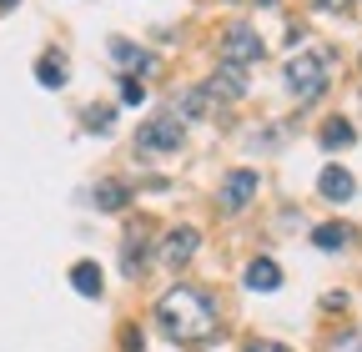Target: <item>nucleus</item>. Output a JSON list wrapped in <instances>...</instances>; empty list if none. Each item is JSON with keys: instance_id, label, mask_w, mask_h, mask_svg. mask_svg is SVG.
I'll return each mask as SVG.
<instances>
[{"instance_id": "f257e3e1", "label": "nucleus", "mask_w": 362, "mask_h": 352, "mask_svg": "<svg viewBox=\"0 0 362 352\" xmlns=\"http://www.w3.org/2000/svg\"><path fill=\"white\" fill-rule=\"evenodd\" d=\"M156 322L171 342L181 347H202L216 337V302L202 292V287H171L161 302H156Z\"/></svg>"}, {"instance_id": "f03ea898", "label": "nucleus", "mask_w": 362, "mask_h": 352, "mask_svg": "<svg viewBox=\"0 0 362 352\" xmlns=\"http://www.w3.org/2000/svg\"><path fill=\"white\" fill-rule=\"evenodd\" d=\"M287 91L302 106H312L317 96L327 91V61H322V51H307V56H292L287 61Z\"/></svg>"}, {"instance_id": "7ed1b4c3", "label": "nucleus", "mask_w": 362, "mask_h": 352, "mask_svg": "<svg viewBox=\"0 0 362 352\" xmlns=\"http://www.w3.org/2000/svg\"><path fill=\"white\" fill-rule=\"evenodd\" d=\"M262 35L247 25V20H232V25H226L221 30V56L226 61H232V66H252V61H262Z\"/></svg>"}, {"instance_id": "20e7f679", "label": "nucleus", "mask_w": 362, "mask_h": 352, "mask_svg": "<svg viewBox=\"0 0 362 352\" xmlns=\"http://www.w3.org/2000/svg\"><path fill=\"white\" fill-rule=\"evenodd\" d=\"M181 131H187L181 116L176 111H161V116H151L141 131H136V146H141V151H176L181 146Z\"/></svg>"}, {"instance_id": "39448f33", "label": "nucleus", "mask_w": 362, "mask_h": 352, "mask_svg": "<svg viewBox=\"0 0 362 352\" xmlns=\"http://www.w3.org/2000/svg\"><path fill=\"white\" fill-rule=\"evenodd\" d=\"M252 196H257V171H232V176L221 182V192H216V206H221L226 216H237Z\"/></svg>"}, {"instance_id": "423d86ee", "label": "nucleus", "mask_w": 362, "mask_h": 352, "mask_svg": "<svg viewBox=\"0 0 362 352\" xmlns=\"http://www.w3.org/2000/svg\"><path fill=\"white\" fill-rule=\"evenodd\" d=\"M206 96H221V101H242L247 96V66H232V61H221L206 81Z\"/></svg>"}, {"instance_id": "0eeeda50", "label": "nucleus", "mask_w": 362, "mask_h": 352, "mask_svg": "<svg viewBox=\"0 0 362 352\" xmlns=\"http://www.w3.org/2000/svg\"><path fill=\"white\" fill-rule=\"evenodd\" d=\"M197 247H202V232L197 227H176L161 242V262H166V267H187V262L197 257Z\"/></svg>"}, {"instance_id": "6e6552de", "label": "nucleus", "mask_w": 362, "mask_h": 352, "mask_svg": "<svg viewBox=\"0 0 362 352\" xmlns=\"http://www.w3.org/2000/svg\"><path fill=\"white\" fill-rule=\"evenodd\" d=\"M242 282H247L252 292H277V287H282V267H277L272 257H252L247 272H242Z\"/></svg>"}, {"instance_id": "1a4fd4ad", "label": "nucleus", "mask_w": 362, "mask_h": 352, "mask_svg": "<svg viewBox=\"0 0 362 352\" xmlns=\"http://www.w3.org/2000/svg\"><path fill=\"white\" fill-rule=\"evenodd\" d=\"M317 192H322L327 201H352V192H357V182H352V171H342V166H327L322 176H317Z\"/></svg>"}, {"instance_id": "9d476101", "label": "nucleus", "mask_w": 362, "mask_h": 352, "mask_svg": "<svg viewBox=\"0 0 362 352\" xmlns=\"http://www.w3.org/2000/svg\"><path fill=\"white\" fill-rule=\"evenodd\" d=\"M111 56H116V66H136V76H146L156 66L141 46H131V40H121V35H111Z\"/></svg>"}, {"instance_id": "9b49d317", "label": "nucleus", "mask_w": 362, "mask_h": 352, "mask_svg": "<svg viewBox=\"0 0 362 352\" xmlns=\"http://www.w3.org/2000/svg\"><path fill=\"white\" fill-rule=\"evenodd\" d=\"M71 287H76L81 297H101L106 277H101V267H96V262H81V267H71Z\"/></svg>"}, {"instance_id": "f8f14e48", "label": "nucleus", "mask_w": 362, "mask_h": 352, "mask_svg": "<svg viewBox=\"0 0 362 352\" xmlns=\"http://www.w3.org/2000/svg\"><path fill=\"white\" fill-rule=\"evenodd\" d=\"M317 141H322L327 151H347L357 136H352V121H342V116H332L327 126H322V136H317Z\"/></svg>"}, {"instance_id": "ddd939ff", "label": "nucleus", "mask_w": 362, "mask_h": 352, "mask_svg": "<svg viewBox=\"0 0 362 352\" xmlns=\"http://www.w3.org/2000/svg\"><path fill=\"white\" fill-rule=\"evenodd\" d=\"M35 81H40V86H51V91H61V86L71 81V71H66V61L40 56V61H35Z\"/></svg>"}, {"instance_id": "4468645a", "label": "nucleus", "mask_w": 362, "mask_h": 352, "mask_svg": "<svg viewBox=\"0 0 362 352\" xmlns=\"http://www.w3.org/2000/svg\"><path fill=\"white\" fill-rule=\"evenodd\" d=\"M90 201H96L101 211H121V206H126V187H121V182H96Z\"/></svg>"}, {"instance_id": "2eb2a0df", "label": "nucleus", "mask_w": 362, "mask_h": 352, "mask_svg": "<svg viewBox=\"0 0 362 352\" xmlns=\"http://www.w3.org/2000/svg\"><path fill=\"white\" fill-rule=\"evenodd\" d=\"M312 242L322 247V252H342V247L352 242V232H347V227H337V222H327V227H317V232H312Z\"/></svg>"}, {"instance_id": "dca6fc26", "label": "nucleus", "mask_w": 362, "mask_h": 352, "mask_svg": "<svg viewBox=\"0 0 362 352\" xmlns=\"http://www.w3.org/2000/svg\"><path fill=\"white\" fill-rule=\"evenodd\" d=\"M141 262H146V242L141 237H126V262H121V267L136 277V272H141Z\"/></svg>"}, {"instance_id": "f3484780", "label": "nucleus", "mask_w": 362, "mask_h": 352, "mask_svg": "<svg viewBox=\"0 0 362 352\" xmlns=\"http://www.w3.org/2000/svg\"><path fill=\"white\" fill-rule=\"evenodd\" d=\"M111 121H116L111 106H86V126H90V131H111Z\"/></svg>"}, {"instance_id": "a211bd4d", "label": "nucleus", "mask_w": 362, "mask_h": 352, "mask_svg": "<svg viewBox=\"0 0 362 352\" xmlns=\"http://www.w3.org/2000/svg\"><path fill=\"white\" fill-rule=\"evenodd\" d=\"M327 352H362V332H337L327 342Z\"/></svg>"}, {"instance_id": "6ab92c4d", "label": "nucleus", "mask_w": 362, "mask_h": 352, "mask_svg": "<svg viewBox=\"0 0 362 352\" xmlns=\"http://www.w3.org/2000/svg\"><path fill=\"white\" fill-rule=\"evenodd\" d=\"M121 101H126V106H141V101H146V86H141V81H121Z\"/></svg>"}, {"instance_id": "aec40b11", "label": "nucleus", "mask_w": 362, "mask_h": 352, "mask_svg": "<svg viewBox=\"0 0 362 352\" xmlns=\"http://www.w3.org/2000/svg\"><path fill=\"white\" fill-rule=\"evenodd\" d=\"M121 347H126V352H141V347H146V342H141V327H126V332H121Z\"/></svg>"}, {"instance_id": "412c9836", "label": "nucleus", "mask_w": 362, "mask_h": 352, "mask_svg": "<svg viewBox=\"0 0 362 352\" xmlns=\"http://www.w3.org/2000/svg\"><path fill=\"white\" fill-rule=\"evenodd\" d=\"M242 352H292V347H287V342H267V337H262V342H247Z\"/></svg>"}, {"instance_id": "4be33fe9", "label": "nucleus", "mask_w": 362, "mask_h": 352, "mask_svg": "<svg viewBox=\"0 0 362 352\" xmlns=\"http://www.w3.org/2000/svg\"><path fill=\"white\" fill-rule=\"evenodd\" d=\"M206 111V91H187V116H202Z\"/></svg>"}, {"instance_id": "5701e85b", "label": "nucleus", "mask_w": 362, "mask_h": 352, "mask_svg": "<svg viewBox=\"0 0 362 352\" xmlns=\"http://www.w3.org/2000/svg\"><path fill=\"white\" fill-rule=\"evenodd\" d=\"M317 6H322V11H347L352 0H317Z\"/></svg>"}, {"instance_id": "b1692460", "label": "nucleus", "mask_w": 362, "mask_h": 352, "mask_svg": "<svg viewBox=\"0 0 362 352\" xmlns=\"http://www.w3.org/2000/svg\"><path fill=\"white\" fill-rule=\"evenodd\" d=\"M0 6H16V0H0Z\"/></svg>"}]
</instances>
